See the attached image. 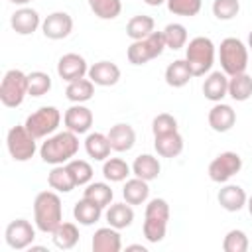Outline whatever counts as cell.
Returning <instances> with one entry per match:
<instances>
[{
    "mask_svg": "<svg viewBox=\"0 0 252 252\" xmlns=\"http://www.w3.org/2000/svg\"><path fill=\"white\" fill-rule=\"evenodd\" d=\"M248 246H250L248 236H246V232L240 230V228L228 230V232L224 234V238H222V250H224V252H246Z\"/></svg>",
    "mask_w": 252,
    "mask_h": 252,
    "instance_id": "obj_39",
    "label": "cell"
},
{
    "mask_svg": "<svg viewBox=\"0 0 252 252\" xmlns=\"http://www.w3.org/2000/svg\"><path fill=\"white\" fill-rule=\"evenodd\" d=\"M87 73H89V63L79 53H65L57 61V75L67 83L83 79L87 77Z\"/></svg>",
    "mask_w": 252,
    "mask_h": 252,
    "instance_id": "obj_13",
    "label": "cell"
},
{
    "mask_svg": "<svg viewBox=\"0 0 252 252\" xmlns=\"http://www.w3.org/2000/svg\"><path fill=\"white\" fill-rule=\"evenodd\" d=\"M246 207H248V213H250V217H252V195L248 197V201H246Z\"/></svg>",
    "mask_w": 252,
    "mask_h": 252,
    "instance_id": "obj_47",
    "label": "cell"
},
{
    "mask_svg": "<svg viewBox=\"0 0 252 252\" xmlns=\"http://www.w3.org/2000/svg\"><path fill=\"white\" fill-rule=\"evenodd\" d=\"M79 152V134L71 130L55 132L45 138L39 148V156L49 165H63L71 161Z\"/></svg>",
    "mask_w": 252,
    "mask_h": 252,
    "instance_id": "obj_1",
    "label": "cell"
},
{
    "mask_svg": "<svg viewBox=\"0 0 252 252\" xmlns=\"http://www.w3.org/2000/svg\"><path fill=\"white\" fill-rule=\"evenodd\" d=\"M150 181L146 179H140V177H132V179H126L124 187H122V197L126 203L130 205H142L148 201L150 197Z\"/></svg>",
    "mask_w": 252,
    "mask_h": 252,
    "instance_id": "obj_28",
    "label": "cell"
},
{
    "mask_svg": "<svg viewBox=\"0 0 252 252\" xmlns=\"http://www.w3.org/2000/svg\"><path fill=\"white\" fill-rule=\"evenodd\" d=\"M106 136H108V142L112 146V152H128L136 144L134 128L130 124H124V122H118V124L110 126Z\"/></svg>",
    "mask_w": 252,
    "mask_h": 252,
    "instance_id": "obj_21",
    "label": "cell"
},
{
    "mask_svg": "<svg viewBox=\"0 0 252 252\" xmlns=\"http://www.w3.org/2000/svg\"><path fill=\"white\" fill-rule=\"evenodd\" d=\"M154 148L161 158H177L183 152V136L179 134V130L154 136Z\"/></svg>",
    "mask_w": 252,
    "mask_h": 252,
    "instance_id": "obj_22",
    "label": "cell"
},
{
    "mask_svg": "<svg viewBox=\"0 0 252 252\" xmlns=\"http://www.w3.org/2000/svg\"><path fill=\"white\" fill-rule=\"evenodd\" d=\"M215 55H217V47L213 39L207 35H197L189 39V43L185 45V61L189 63L193 77H203L211 73L215 65Z\"/></svg>",
    "mask_w": 252,
    "mask_h": 252,
    "instance_id": "obj_4",
    "label": "cell"
},
{
    "mask_svg": "<svg viewBox=\"0 0 252 252\" xmlns=\"http://www.w3.org/2000/svg\"><path fill=\"white\" fill-rule=\"evenodd\" d=\"M94 94V83L87 77L83 79H77V81H71L67 83V89H65V96L67 100H71L73 104H83L87 100H91Z\"/></svg>",
    "mask_w": 252,
    "mask_h": 252,
    "instance_id": "obj_29",
    "label": "cell"
},
{
    "mask_svg": "<svg viewBox=\"0 0 252 252\" xmlns=\"http://www.w3.org/2000/svg\"><path fill=\"white\" fill-rule=\"evenodd\" d=\"M79 228L75 222H61L53 232H51V238H53V244L59 248V250H71L77 246L79 242Z\"/></svg>",
    "mask_w": 252,
    "mask_h": 252,
    "instance_id": "obj_30",
    "label": "cell"
},
{
    "mask_svg": "<svg viewBox=\"0 0 252 252\" xmlns=\"http://www.w3.org/2000/svg\"><path fill=\"white\" fill-rule=\"evenodd\" d=\"M163 49H165L163 32H152L148 37L132 41L126 51V57L132 65H146L148 61L159 57L163 53Z\"/></svg>",
    "mask_w": 252,
    "mask_h": 252,
    "instance_id": "obj_7",
    "label": "cell"
},
{
    "mask_svg": "<svg viewBox=\"0 0 252 252\" xmlns=\"http://www.w3.org/2000/svg\"><path fill=\"white\" fill-rule=\"evenodd\" d=\"M177 130V118L169 112H161L152 120V132L154 136H161L167 132H175Z\"/></svg>",
    "mask_w": 252,
    "mask_h": 252,
    "instance_id": "obj_43",
    "label": "cell"
},
{
    "mask_svg": "<svg viewBox=\"0 0 252 252\" xmlns=\"http://www.w3.org/2000/svg\"><path fill=\"white\" fill-rule=\"evenodd\" d=\"M217 201L219 205L228 211V213H238L242 207H246V201H248V195L246 191L240 187V185H224L219 189V195H217Z\"/></svg>",
    "mask_w": 252,
    "mask_h": 252,
    "instance_id": "obj_20",
    "label": "cell"
},
{
    "mask_svg": "<svg viewBox=\"0 0 252 252\" xmlns=\"http://www.w3.org/2000/svg\"><path fill=\"white\" fill-rule=\"evenodd\" d=\"M47 183L57 193H69L77 187V183H75V179H73V175H71V171L67 169L65 163L63 165H53V169L47 173Z\"/></svg>",
    "mask_w": 252,
    "mask_h": 252,
    "instance_id": "obj_32",
    "label": "cell"
},
{
    "mask_svg": "<svg viewBox=\"0 0 252 252\" xmlns=\"http://www.w3.org/2000/svg\"><path fill=\"white\" fill-rule=\"evenodd\" d=\"M132 173V167L122 159V158H108L102 163V175L110 183H120L126 181L128 175Z\"/></svg>",
    "mask_w": 252,
    "mask_h": 252,
    "instance_id": "obj_34",
    "label": "cell"
},
{
    "mask_svg": "<svg viewBox=\"0 0 252 252\" xmlns=\"http://www.w3.org/2000/svg\"><path fill=\"white\" fill-rule=\"evenodd\" d=\"M148 6H161L163 2H167V0H144Z\"/></svg>",
    "mask_w": 252,
    "mask_h": 252,
    "instance_id": "obj_45",
    "label": "cell"
},
{
    "mask_svg": "<svg viewBox=\"0 0 252 252\" xmlns=\"http://www.w3.org/2000/svg\"><path fill=\"white\" fill-rule=\"evenodd\" d=\"M83 197L94 201L96 205H100V207L104 209V207H108V205L112 203L114 193H112V189H110L108 183H104V181H94V183H93V181H91V183L85 187Z\"/></svg>",
    "mask_w": 252,
    "mask_h": 252,
    "instance_id": "obj_35",
    "label": "cell"
},
{
    "mask_svg": "<svg viewBox=\"0 0 252 252\" xmlns=\"http://www.w3.org/2000/svg\"><path fill=\"white\" fill-rule=\"evenodd\" d=\"M33 222L41 232H53L63 222V207L57 191H41L33 199Z\"/></svg>",
    "mask_w": 252,
    "mask_h": 252,
    "instance_id": "obj_2",
    "label": "cell"
},
{
    "mask_svg": "<svg viewBox=\"0 0 252 252\" xmlns=\"http://www.w3.org/2000/svg\"><path fill=\"white\" fill-rule=\"evenodd\" d=\"M126 250H138V252H148V248H146V246H142V244H130V246H126Z\"/></svg>",
    "mask_w": 252,
    "mask_h": 252,
    "instance_id": "obj_44",
    "label": "cell"
},
{
    "mask_svg": "<svg viewBox=\"0 0 252 252\" xmlns=\"http://www.w3.org/2000/svg\"><path fill=\"white\" fill-rule=\"evenodd\" d=\"M228 96L236 102L248 100L252 96V77L246 73L228 77Z\"/></svg>",
    "mask_w": 252,
    "mask_h": 252,
    "instance_id": "obj_33",
    "label": "cell"
},
{
    "mask_svg": "<svg viewBox=\"0 0 252 252\" xmlns=\"http://www.w3.org/2000/svg\"><path fill=\"white\" fill-rule=\"evenodd\" d=\"M35 228L30 220L26 219H14L6 230H4V238H6V244L12 248V250H26L33 244L35 240Z\"/></svg>",
    "mask_w": 252,
    "mask_h": 252,
    "instance_id": "obj_11",
    "label": "cell"
},
{
    "mask_svg": "<svg viewBox=\"0 0 252 252\" xmlns=\"http://www.w3.org/2000/svg\"><path fill=\"white\" fill-rule=\"evenodd\" d=\"M240 12V2L238 0H215L213 2V16L217 20L228 22L232 18H236Z\"/></svg>",
    "mask_w": 252,
    "mask_h": 252,
    "instance_id": "obj_42",
    "label": "cell"
},
{
    "mask_svg": "<svg viewBox=\"0 0 252 252\" xmlns=\"http://www.w3.org/2000/svg\"><path fill=\"white\" fill-rule=\"evenodd\" d=\"M152 32H156V22L152 16H146V14H138V16H132L126 24V35L136 41V39H144L148 37Z\"/></svg>",
    "mask_w": 252,
    "mask_h": 252,
    "instance_id": "obj_31",
    "label": "cell"
},
{
    "mask_svg": "<svg viewBox=\"0 0 252 252\" xmlns=\"http://www.w3.org/2000/svg\"><path fill=\"white\" fill-rule=\"evenodd\" d=\"M248 49L252 51V30H250V33H248Z\"/></svg>",
    "mask_w": 252,
    "mask_h": 252,
    "instance_id": "obj_48",
    "label": "cell"
},
{
    "mask_svg": "<svg viewBox=\"0 0 252 252\" xmlns=\"http://www.w3.org/2000/svg\"><path fill=\"white\" fill-rule=\"evenodd\" d=\"M8 2H12V4H16V6H26V4H30L32 0H8Z\"/></svg>",
    "mask_w": 252,
    "mask_h": 252,
    "instance_id": "obj_46",
    "label": "cell"
},
{
    "mask_svg": "<svg viewBox=\"0 0 252 252\" xmlns=\"http://www.w3.org/2000/svg\"><path fill=\"white\" fill-rule=\"evenodd\" d=\"M41 22H43V20L39 18L37 10L30 8V6L18 8V10L12 14V18H10L12 30H14L16 33H20V35H32V33L41 26Z\"/></svg>",
    "mask_w": 252,
    "mask_h": 252,
    "instance_id": "obj_15",
    "label": "cell"
},
{
    "mask_svg": "<svg viewBox=\"0 0 252 252\" xmlns=\"http://www.w3.org/2000/svg\"><path fill=\"white\" fill-rule=\"evenodd\" d=\"M191 79H193V71L185 59H175L165 67V83L173 89L185 87Z\"/></svg>",
    "mask_w": 252,
    "mask_h": 252,
    "instance_id": "obj_26",
    "label": "cell"
},
{
    "mask_svg": "<svg viewBox=\"0 0 252 252\" xmlns=\"http://www.w3.org/2000/svg\"><path fill=\"white\" fill-rule=\"evenodd\" d=\"M85 152L94 161L108 159V156L112 152V146L108 142V136L102 134V132H91V134H87V138H85Z\"/></svg>",
    "mask_w": 252,
    "mask_h": 252,
    "instance_id": "obj_23",
    "label": "cell"
},
{
    "mask_svg": "<svg viewBox=\"0 0 252 252\" xmlns=\"http://www.w3.org/2000/svg\"><path fill=\"white\" fill-rule=\"evenodd\" d=\"M89 8L93 14L100 20H114L122 12V2L120 0H87Z\"/></svg>",
    "mask_w": 252,
    "mask_h": 252,
    "instance_id": "obj_37",
    "label": "cell"
},
{
    "mask_svg": "<svg viewBox=\"0 0 252 252\" xmlns=\"http://www.w3.org/2000/svg\"><path fill=\"white\" fill-rule=\"evenodd\" d=\"M61 124V112L55 106H41L35 112H32L24 126L39 140V138H47L51 134H55V130Z\"/></svg>",
    "mask_w": 252,
    "mask_h": 252,
    "instance_id": "obj_9",
    "label": "cell"
},
{
    "mask_svg": "<svg viewBox=\"0 0 252 252\" xmlns=\"http://www.w3.org/2000/svg\"><path fill=\"white\" fill-rule=\"evenodd\" d=\"M93 110L85 104H73L65 110L63 114V124L67 130L75 132V134H87L93 126Z\"/></svg>",
    "mask_w": 252,
    "mask_h": 252,
    "instance_id": "obj_14",
    "label": "cell"
},
{
    "mask_svg": "<svg viewBox=\"0 0 252 252\" xmlns=\"http://www.w3.org/2000/svg\"><path fill=\"white\" fill-rule=\"evenodd\" d=\"M65 165L71 171V175H73V179H75L77 185H89L91 183V179H93V167H91L89 161H85V159H71Z\"/></svg>",
    "mask_w": 252,
    "mask_h": 252,
    "instance_id": "obj_40",
    "label": "cell"
},
{
    "mask_svg": "<svg viewBox=\"0 0 252 252\" xmlns=\"http://www.w3.org/2000/svg\"><path fill=\"white\" fill-rule=\"evenodd\" d=\"M87 77L98 87H112L120 81V67L112 61H96L89 67Z\"/></svg>",
    "mask_w": 252,
    "mask_h": 252,
    "instance_id": "obj_16",
    "label": "cell"
},
{
    "mask_svg": "<svg viewBox=\"0 0 252 252\" xmlns=\"http://www.w3.org/2000/svg\"><path fill=\"white\" fill-rule=\"evenodd\" d=\"M207 120H209V126L215 132H228L236 122V112L230 104L215 102L213 108L207 114Z\"/></svg>",
    "mask_w": 252,
    "mask_h": 252,
    "instance_id": "obj_19",
    "label": "cell"
},
{
    "mask_svg": "<svg viewBox=\"0 0 252 252\" xmlns=\"http://www.w3.org/2000/svg\"><path fill=\"white\" fill-rule=\"evenodd\" d=\"M35 140L37 138L24 124L12 126L8 130V136H6V146H8V152H10L12 159L14 161H28V159H32L33 154L37 152Z\"/></svg>",
    "mask_w": 252,
    "mask_h": 252,
    "instance_id": "obj_8",
    "label": "cell"
},
{
    "mask_svg": "<svg viewBox=\"0 0 252 252\" xmlns=\"http://www.w3.org/2000/svg\"><path fill=\"white\" fill-rule=\"evenodd\" d=\"M91 246H93V252H120L122 250V236H120L118 228L108 224V226L94 230Z\"/></svg>",
    "mask_w": 252,
    "mask_h": 252,
    "instance_id": "obj_18",
    "label": "cell"
},
{
    "mask_svg": "<svg viewBox=\"0 0 252 252\" xmlns=\"http://www.w3.org/2000/svg\"><path fill=\"white\" fill-rule=\"evenodd\" d=\"M73 217H75V220H77L79 224L91 226V224L98 222V219L102 217V207L96 205L94 201L83 197L81 201L75 203V207H73Z\"/></svg>",
    "mask_w": 252,
    "mask_h": 252,
    "instance_id": "obj_25",
    "label": "cell"
},
{
    "mask_svg": "<svg viewBox=\"0 0 252 252\" xmlns=\"http://www.w3.org/2000/svg\"><path fill=\"white\" fill-rule=\"evenodd\" d=\"M106 222L118 230L122 228H128L134 220V209L130 203H110L108 209H106Z\"/></svg>",
    "mask_w": 252,
    "mask_h": 252,
    "instance_id": "obj_24",
    "label": "cell"
},
{
    "mask_svg": "<svg viewBox=\"0 0 252 252\" xmlns=\"http://www.w3.org/2000/svg\"><path fill=\"white\" fill-rule=\"evenodd\" d=\"M203 94L211 102H222L228 94V75L224 71H211L203 81Z\"/></svg>",
    "mask_w": 252,
    "mask_h": 252,
    "instance_id": "obj_17",
    "label": "cell"
},
{
    "mask_svg": "<svg viewBox=\"0 0 252 252\" xmlns=\"http://www.w3.org/2000/svg\"><path fill=\"white\" fill-rule=\"evenodd\" d=\"M167 222H169V205L165 199L156 197L148 201L146 211H144V226L142 232L148 242L158 244L165 238L167 232Z\"/></svg>",
    "mask_w": 252,
    "mask_h": 252,
    "instance_id": "obj_3",
    "label": "cell"
},
{
    "mask_svg": "<svg viewBox=\"0 0 252 252\" xmlns=\"http://www.w3.org/2000/svg\"><path fill=\"white\" fill-rule=\"evenodd\" d=\"M30 94L28 89V75L20 69L6 71L2 83H0V100L6 108H18L26 96Z\"/></svg>",
    "mask_w": 252,
    "mask_h": 252,
    "instance_id": "obj_6",
    "label": "cell"
},
{
    "mask_svg": "<svg viewBox=\"0 0 252 252\" xmlns=\"http://www.w3.org/2000/svg\"><path fill=\"white\" fill-rule=\"evenodd\" d=\"M219 61L220 69L232 77L238 73H246L248 67V45L238 37H224L219 45Z\"/></svg>",
    "mask_w": 252,
    "mask_h": 252,
    "instance_id": "obj_5",
    "label": "cell"
},
{
    "mask_svg": "<svg viewBox=\"0 0 252 252\" xmlns=\"http://www.w3.org/2000/svg\"><path fill=\"white\" fill-rule=\"evenodd\" d=\"M167 10L175 16H185V18H191V16H197L201 12V6L203 2L201 0H167Z\"/></svg>",
    "mask_w": 252,
    "mask_h": 252,
    "instance_id": "obj_41",
    "label": "cell"
},
{
    "mask_svg": "<svg viewBox=\"0 0 252 252\" xmlns=\"http://www.w3.org/2000/svg\"><path fill=\"white\" fill-rule=\"evenodd\" d=\"M41 32L47 39H65L73 32V18L67 12H51L43 18Z\"/></svg>",
    "mask_w": 252,
    "mask_h": 252,
    "instance_id": "obj_12",
    "label": "cell"
},
{
    "mask_svg": "<svg viewBox=\"0 0 252 252\" xmlns=\"http://www.w3.org/2000/svg\"><path fill=\"white\" fill-rule=\"evenodd\" d=\"M161 171V165H159V159L152 154H140L134 163H132V173L140 179H146V181H154L158 179Z\"/></svg>",
    "mask_w": 252,
    "mask_h": 252,
    "instance_id": "obj_27",
    "label": "cell"
},
{
    "mask_svg": "<svg viewBox=\"0 0 252 252\" xmlns=\"http://www.w3.org/2000/svg\"><path fill=\"white\" fill-rule=\"evenodd\" d=\"M242 169V158L236 152H222L209 163V177L215 183H226Z\"/></svg>",
    "mask_w": 252,
    "mask_h": 252,
    "instance_id": "obj_10",
    "label": "cell"
},
{
    "mask_svg": "<svg viewBox=\"0 0 252 252\" xmlns=\"http://www.w3.org/2000/svg\"><path fill=\"white\" fill-rule=\"evenodd\" d=\"M28 89H30V96H43L51 91V77L43 71L28 73Z\"/></svg>",
    "mask_w": 252,
    "mask_h": 252,
    "instance_id": "obj_38",
    "label": "cell"
},
{
    "mask_svg": "<svg viewBox=\"0 0 252 252\" xmlns=\"http://www.w3.org/2000/svg\"><path fill=\"white\" fill-rule=\"evenodd\" d=\"M161 32H163L165 47H169V49L177 51V49H181V47H185V45H187V28H185L183 24H177V22L167 24Z\"/></svg>",
    "mask_w": 252,
    "mask_h": 252,
    "instance_id": "obj_36",
    "label": "cell"
}]
</instances>
